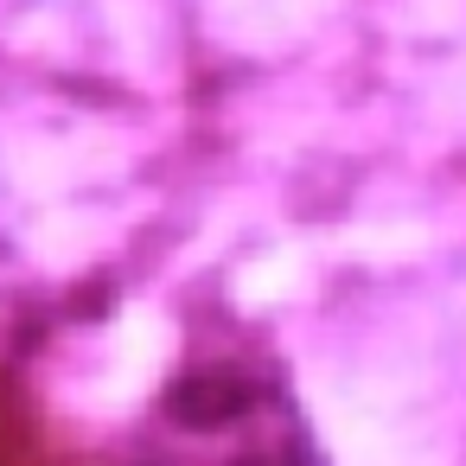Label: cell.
Masks as SVG:
<instances>
[{"instance_id": "1", "label": "cell", "mask_w": 466, "mask_h": 466, "mask_svg": "<svg viewBox=\"0 0 466 466\" xmlns=\"http://www.w3.org/2000/svg\"><path fill=\"white\" fill-rule=\"evenodd\" d=\"M122 466H326L288 364L243 326H192Z\"/></svg>"}]
</instances>
